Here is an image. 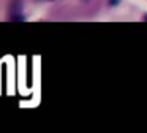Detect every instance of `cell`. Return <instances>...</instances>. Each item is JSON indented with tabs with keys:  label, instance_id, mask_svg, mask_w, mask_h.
<instances>
[{
	"label": "cell",
	"instance_id": "cell-1",
	"mask_svg": "<svg viewBox=\"0 0 147 133\" xmlns=\"http://www.w3.org/2000/svg\"><path fill=\"white\" fill-rule=\"evenodd\" d=\"M11 21H19V22H22V21H26V18H24L22 14H13V16H11Z\"/></svg>",
	"mask_w": 147,
	"mask_h": 133
},
{
	"label": "cell",
	"instance_id": "cell-2",
	"mask_svg": "<svg viewBox=\"0 0 147 133\" xmlns=\"http://www.w3.org/2000/svg\"><path fill=\"white\" fill-rule=\"evenodd\" d=\"M120 3V0H109V6H115Z\"/></svg>",
	"mask_w": 147,
	"mask_h": 133
},
{
	"label": "cell",
	"instance_id": "cell-3",
	"mask_svg": "<svg viewBox=\"0 0 147 133\" xmlns=\"http://www.w3.org/2000/svg\"><path fill=\"white\" fill-rule=\"evenodd\" d=\"M142 19H144V21H147V13H144V16H142Z\"/></svg>",
	"mask_w": 147,
	"mask_h": 133
},
{
	"label": "cell",
	"instance_id": "cell-4",
	"mask_svg": "<svg viewBox=\"0 0 147 133\" xmlns=\"http://www.w3.org/2000/svg\"><path fill=\"white\" fill-rule=\"evenodd\" d=\"M51 2H52V0H51Z\"/></svg>",
	"mask_w": 147,
	"mask_h": 133
}]
</instances>
